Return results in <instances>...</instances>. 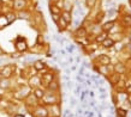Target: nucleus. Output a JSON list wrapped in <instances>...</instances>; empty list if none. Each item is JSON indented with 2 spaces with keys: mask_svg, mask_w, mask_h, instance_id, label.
<instances>
[{
  "mask_svg": "<svg viewBox=\"0 0 131 117\" xmlns=\"http://www.w3.org/2000/svg\"><path fill=\"white\" fill-rule=\"evenodd\" d=\"M15 18H16V17H15V14H13V13H8L7 17H6V19H7L8 23H11V22H13V20H15Z\"/></svg>",
  "mask_w": 131,
  "mask_h": 117,
  "instance_id": "obj_14",
  "label": "nucleus"
},
{
  "mask_svg": "<svg viewBox=\"0 0 131 117\" xmlns=\"http://www.w3.org/2000/svg\"><path fill=\"white\" fill-rule=\"evenodd\" d=\"M61 18H63L66 23H70V22H71V16H70V13H69V12H64Z\"/></svg>",
  "mask_w": 131,
  "mask_h": 117,
  "instance_id": "obj_8",
  "label": "nucleus"
},
{
  "mask_svg": "<svg viewBox=\"0 0 131 117\" xmlns=\"http://www.w3.org/2000/svg\"><path fill=\"white\" fill-rule=\"evenodd\" d=\"M66 49H68L69 53H72V51L75 50V46H72V44H70V46H68V48H66Z\"/></svg>",
  "mask_w": 131,
  "mask_h": 117,
  "instance_id": "obj_21",
  "label": "nucleus"
},
{
  "mask_svg": "<svg viewBox=\"0 0 131 117\" xmlns=\"http://www.w3.org/2000/svg\"><path fill=\"white\" fill-rule=\"evenodd\" d=\"M54 38H56V41H57V42L61 43V44H63V43H64V41H63V39H61V38H60V37H59V36H58V35H54Z\"/></svg>",
  "mask_w": 131,
  "mask_h": 117,
  "instance_id": "obj_22",
  "label": "nucleus"
},
{
  "mask_svg": "<svg viewBox=\"0 0 131 117\" xmlns=\"http://www.w3.org/2000/svg\"><path fill=\"white\" fill-rule=\"evenodd\" d=\"M88 5H89V6H93V5H94V0H88Z\"/></svg>",
  "mask_w": 131,
  "mask_h": 117,
  "instance_id": "obj_28",
  "label": "nucleus"
},
{
  "mask_svg": "<svg viewBox=\"0 0 131 117\" xmlns=\"http://www.w3.org/2000/svg\"><path fill=\"white\" fill-rule=\"evenodd\" d=\"M99 91L102 93H106V89H103V87H99Z\"/></svg>",
  "mask_w": 131,
  "mask_h": 117,
  "instance_id": "obj_27",
  "label": "nucleus"
},
{
  "mask_svg": "<svg viewBox=\"0 0 131 117\" xmlns=\"http://www.w3.org/2000/svg\"><path fill=\"white\" fill-rule=\"evenodd\" d=\"M48 86H49V89H51V90H56L57 86H58V84H57V82H53V81H52Z\"/></svg>",
  "mask_w": 131,
  "mask_h": 117,
  "instance_id": "obj_18",
  "label": "nucleus"
},
{
  "mask_svg": "<svg viewBox=\"0 0 131 117\" xmlns=\"http://www.w3.org/2000/svg\"><path fill=\"white\" fill-rule=\"evenodd\" d=\"M5 62V58H0V63H4Z\"/></svg>",
  "mask_w": 131,
  "mask_h": 117,
  "instance_id": "obj_36",
  "label": "nucleus"
},
{
  "mask_svg": "<svg viewBox=\"0 0 131 117\" xmlns=\"http://www.w3.org/2000/svg\"><path fill=\"white\" fill-rule=\"evenodd\" d=\"M51 10H52V14H57V13H59V8L56 7V6H51Z\"/></svg>",
  "mask_w": 131,
  "mask_h": 117,
  "instance_id": "obj_17",
  "label": "nucleus"
},
{
  "mask_svg": "<svg viewBox=\"0 0 131 117\" xmlns=\"http://www.w3.org/2000/svg\"><path fill=\"white\" fill-rule=\"evenodd\" d=\"M100 60H101V61H102L103 63H108L110 62V58L107 57V56H105V55H102V56H100Z\"/></svg>",
  "mask_w": 131,
  "mask_h": 117,
  "instance_id": "obj_16",
  "label": "nucleus"
},
{
  "mask_svg": "<svg viewBox=\"0 0 131 117\" xmlns=\"http://www.w3.org/2000/svg\"><path fill=\"white\" fill-rule=\"evenodd\" d=\"M80 91H81V86L78 85V86H77V89H76V91H75V92H76V93H78Z\"/></svg>",
  "mask_w": 131,
  "mask_h": 117,
  "instance_id": "obj_31",
  "label": "nucleus"
},
{
  "mask_svg": "<svg viewBox=\"0 0 131 117\" xmlns=\"http://www.w3.org/2000/svg\"><path fill=\"white\" fill-rule=\"evenodd\" d=\"M115 68H117V70H118V72H122V73H123L124 72V66L123 65H117V67H115Z\"/></svg>",
  "mask_w": 131,
  "mask_h": 117,
  "instance_id": "obj_20",
  "label": "nucleus"
},
{
  "mask_svg": "<svg viewBox=\"0 0 131 117\" xmlns=\"http://www.w3.org/2000/svg\"><path fill=\"white\" fill-rule=\"evenodd\" d=\"M35 116L37 117H46L47 116V110L45 108H37L35 110Z\"/></svg>",
  "mask_w": 131,
  "mask_h": 117,
  "instance_id": "obj_3",
  "label": "nucleus"
},
{
  "mask_svg": "<svg viewBox=\"0 0 131 117\" xmlns=\"http://www.w3.org/2000/svg\"><path fill=\"white\" fill-rule=\"evenodd\" d=\"M103 46L105 47H111V46H113V41L112 39H105L103 41Z\"/></svg>",
  "mask_w": 131,
  "mask_h": 117,
  "instance_id": "obj_13",
  "label": "nucleus"
},
{
  "mask_svg": "<svg viewBox=\"0 0 131 117\" xmlns=\"http://www.w3.org/2000/svg\"><path fill=\"white\" fill-rule=\"evenodd\" d=\"M129 91H130V92H131V89H129Z\"/></svg>",
  "mask_w": 131,
  "mask_h": 117,
  "instance_id": "obj_40",
  "label": "nucleus"
},
{
  "mask_svg": "<svg viewBox=\"0 0 131 117\" xmlns=\"http://www.w3.org/2000/svg\"><path fill=\"white\" fill-rule=\"evenodd\" d=\"M24 4H25L24 0H16V1H15V7L18 8V10H20V8L24 6Z\"/></svg>",
  "mask_w": 131,
  "mask_h": 117,
  "instance_id": "obj_7",
  "label": "nucleus"
},
{
  "mask_svg": "<svg viewBox=\"0 0 131 117\" xmlns=\"http://www.w3.org/2000/svg\"><path fill=\"white\" fill-rule=\"evenodd\" d=\"M90 105H91V106H94V105H95V101L91 100V101H90Z\"/></svg>",
  "mask_w": 131,
  "mask_h": 117,
  "instance_id": "obj_35",
  "label": "nucleus"
},
{
  "mask_svg": "<svg viewBox=\"0 0 131 117\" xmlns=\"http://www.w3.org/2000/svg\"><path fill=\"white\" fill-rule=\"evenodd\" d=\"M16 49L18 51H25L27 50V48H28V46H27V42L24 41V38H18L16 41Z\"/></svg>",
  "mask_w": 131,
  "mask_h": 117,
  "instance_id": "obj_2",
  "label": "nucleus"
},
{
  "mask_svg": "<svg viewBox=\"0 0 131 117\" xmlns=\"http://www.w3.org/2000/svg\"><path fill=\"white\" fill-rule=\"evenodd\" d=\"M15 117H24V116H23V115H16Z\"/></svg>",
  "mask_w": 131,
  "mask_h": 117,
  "instance_id": "obj_39",
  "label": "nucleus"
},
{
  "mask_svg": "<svg viewBox=\"0 0 131 117\" xmlns=\"http://www.w3.org/2000/svg\"><path fill=\"white\" fill-rule=\"evenodd\" d=\"M71 105H76V100L73 98H71Z\"/></svg>",
  "mask_w": 131,
  "mask_h": 117,
  "instance_id": "obj_33",
  "label": "nucleus"
},
{
  "mask_svg": "<svg viewBox=\"0 0 131 117\" xmlns=\"http://www.w3.org/2000/svg\"><path fill=\"white\" fill-rule=\"evenodd\" d=\"M7 24H8V22L6 19V17H0V26H5Z\"/></svg>",
  "mask_w": 131,
  "mask_h": 117,
  "instance_id": "obj_11",
  "label": "nucleus"
},
{
  "mask_svg": "<svg viewBox=\"0 0 131 117\" xmlns=\"http://www.w3.org/2000/svg\"><path fill=\"white\" fill-rule=\"evenodd\" d=\"M64 79H65L66 81H69V77H68V75H65V77H64Z\"/></svg>",
  "mask_w": 131,
  "mask_h": 117,
  "instance_id": "obj_37",
  "label": "nucleus"
},
{
  "mask_svg": "<svg viewBox=\"0 0 131 117\" xmlns=\"http://www.w3.org/2000/svg\"><path fill=\"white\" fill-rule=\"evenodd\" d=\"M106 98H107V94L106 93H102L101 96H100V99H106Z\"/></svg>",
  "mask_w": 131,
  "mask_h": 117,
  "instance_id": "obj_26",
  "label": "nucleus"
},
{
  "mask_svg": "<svg viewBox=\"0 0 131 117\" xmlns=\"http://www.w3.org/2000/svg\"><path fill=\"white\" fill-rule=\"evenodd\" d=\"M77 81H78V82H83V79L81 78V75H78V77H77Z\"/></svg>",
  "mask_w": 131,
  "mask_h": 117,
  "instance_id": "obj_29",
  "label": "nucleus"
},
{
  "mask_svg": "<svg viewBox=\"0 0 131 117\" xmlns=\"http://www.w3.org/2000/svg\"><path fill=\"white\" fill-rule=\"evenodd\" d=\"M28 92H29V90L28 89H25V90H22V91H19L18 93H17V98H20V96H27L28 94Z\"/></svg>",
  "mask_w": 131,
  "mask_h": 117,
  "instance_id": "obj_10",
  "label": "nucleus"
},
{
  "mask_svg": "<svg viewBox=\"0 0 131 117\" xmlns=\"http://www.w3.org/2000/svg\"><path fill=\"white\" fill-rule=\"evenodd\" d=\"M112 26H113V23L110 22V23H107V24H105V25H103V29H105V30H108V29L112 27Z\"/></svg>",
  "mask_w": 131,
  "mask_h": 117,
  "instance_id": "obj_19",
  "label": "nucleus"
},
{
  "mask_svg": "<svg viewBox=\"0 0 131 117\" xmlns=\"http://www.w3.org/2000/svg\"><path fill=\"white\" fill-rule=\"evenodd\" d=\"M0 86H1L3 89H6V87L8 86V80H7V79L4 78V80H3V81H0Z\"/></svg>",
  "mask_w": 131,
  "mask_h": 117,
  "instance_id": "obj_12",
  "label": "nucleus"
},
{
  "mask_svg": "<svg viewBox=\"0 0 131 117\" xmlns=\"http://www.w3.org/2000/svg\"><path fill=\"white\" fill-rule=\"evenodd\" d=\"M37 39H39V41H37L39 43H42V42H43V41H42V36H39V37H37Z\"/></svg>",
  "mask_w": 131,
  "mask_h": 117,
  "instance_id": "obj_30",
  "label": "nucleus"
},
{
  "mask_svg": "<svg viewBox=\"0 0 131 117\" xmlns=\"http://www.w3.org/2000/svg\"><path fill=\"white\" fill-rule=\"evenodd\" d=\"M125 22H126V23H131V18L126 17V18H125Z\"/></svg>",
  "mask_w": 131,
  "mask_h": 117,
  "instance_id": "obj_32",
  "label": "nucleus"
},
{
  "mask_svg": "<svg viewBox=\"0 0 131 117\" xmlns=\"http://www.w3.org/2000/svg\"><path fill=\"white\" fill-rule=\"evenodd\" d=\"M13 70H15V66L7 65V66H5L4 68H1V69H0V74H1V77H3V78L7 79V78H10V77L12 75Z\"/></svg>",
  "mask_w": 131,
  "mask_h": 117,
  "instance_id": "obj_1",
  "label": "nucleus"
},
{
  "mask_svg": "<svg viewBox=\"0 0 131 117\" xmlns=\"http://www.w3.org/2000/svg\"><path fill=\"white\" fill-rule=\"evenodd\" d=\"M35 97L36 98H43V91L40 90V89L35 90Z\"/></svg>",
  "mask_w": 131,
  "mask_h": 117,
  "instance_id": "obj_9",
  "label": "nucleus"
},
{
  "mask_svg": "<svg viewBox=\"0 0 131 117\" xmlns=\"http://www.w3.org/2000/svg\"><path fill=\"white\" fill-rule=\"evenodd\" d=\"M108 16H110V17L114 16V10H110V11H108Z\"/></svg>",
  "mask_w": 131,
  "mask_h": 117,
  "instance_id": "obj_25",
  "label": "nucleus"
},
{
  "mask_svg": "<svg viewBox=\"0 0 131 117\" xmlns=\"http://www.w3.org/2000/svg\"><path fill=\"white\" fill-rule=\"evenodd\" d=\"M45 101H46V103H53V101H54V97L47 96V97H45Z\"/></svg>",
  "mask_w": 131,
  "mask_h": 117,
  "instance_id": "obj_15",
  "label": "nucleus"
},
{
  "mask_svg": "<svg viewBox=\"0 0 131 117\" xmlns=\"http://www.w3.org/2000/svg\"><path fill=\"white\" fill-rule=\"evenodd\" d=\"M105 37H106V35H102V36H99V37H97V41H99V42H103V41H105Z\"/></svg>",
  "mask_w": 131,
  "mask_h": 117,
  "instance_id": "obj_23",
  "label": "nucleus"
},
{
  "mask_svg": "<svg viewBox=\"0 0 131 117\" xmlns=\"http://www.w3.org/2000/svg\"><path fill=\"white\" fill-rule=\"evenodd\" d=\"M66 25H68V23H66V22H65L63 18H60V19H59V23H58V26H59V30H60V31H63L64 29L66 27Z\"/></svg>",
  "mask_w": 131,
  "mask_h": 117,
  "instance_id": "obj_6",
  "label": "nucleus"
},
{
  "mask_svg": "<svg viewBox=\"0 0 131 117\" xmlns=\"http://www.w3.org/2000/svg\"><path fill=\"white\" fill-rule=\"evenodd\" d=\"M52 81H53V75L49 74V73H47V74L43 77V80H42V82H43V84H46V85H49Z\"/></svg>",
  "mask_w": 131,
  "mask_h": 117,
  "instance_id": "obj_4",
  "label": "nucleus"
},
{
  "mask_svg": "<svg viewBox=\"0 0 131 117\" xmlns=\"http://www.w3.org/2000/svg\"><path fill=\"white\" fill-rule=\"evenodd\" d=\"M3 54H4V51H3V49L0 48V55H3Z\"/></svg>",
  "mask_w": 131,
  "mask_h": 117,
  "instance_id": "obj_38",
  "label": "nucleus"
},
{
  "mask_svg": "<svg viewBox=\"0 0 131 117\" xmlns=\"http://www.w3.org/2000/svg\"><path fill=\"white\" fill-rule=\"evenodd\" d=\"M118 113L122 115V117H125V115H126V112H125L124 110H118Z\"/></svg>",
  "mask_w": 131,
  "mask_h": 117,
  "instance_id": "obj_24",
  "label": "nucleus"
},
{
  "mask_svg": "<svg viewBox=\"0 0 131 117\" xmlns=\"http://www.w3.org/2000/svg\"><path fill=\"white\" fill-rule=\"evenodd\" d=\"M34 67H35L36 70H41L45 68V63L42 62V61H40V60H37V61L34 62Z\"/></svg>",
  "mask_w": 131,
  "mask_h": 117,
  "instance_id": "obj_5",
  "label": "nucleus"
},
{
  "mask_svg": "<svg viewBox=\"0 0 131 117\" xmlns=\"http://www.w3.org/2000/svg\"><path fill=\"white\" fill-rule=\"evenodd\" d=\"M83 73H84V68H83V67H82V68H81V69H80V75H82V74H83Z\"/></svg>",
  "mask_w": 131,
  "mask_h": 117,
  "instance_id": "obj_34",
  "label": "nucleus"
}]
</instances>
